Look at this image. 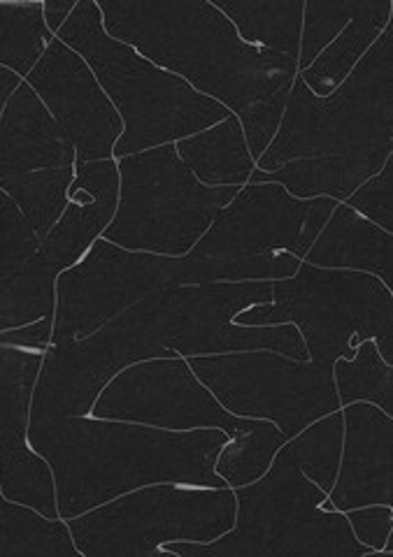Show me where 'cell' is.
Instances as JSON below:
<instances>
[{
  "label": "cell",
  "instance_id": "cell-26",
  "mask_svg": "<svg viewBox=\"0 0 393 557\" xmlns=\"http://www.w3.org/2000/svg\"><path fill=\"white\" fill-rule=\"evenodd\" d=\"M57 272L36 253L8 282H0V333L54 317Z\"/></svg>",
  "mask_w": 393,
  "mask_h": 557
},
{
  "label": "cell",
  "instance_id": "cell-7",
  "mask_svg": "<svg viewBox=\"0 0 393 557\" xmlns=\"http://www.w3.org/2000/svg\"><path fill=\"white\" fill-rule=\"evenodd\" d=\"M327 493L288 460L282 448L266 472L235 491V525L210 544L170 542L163 553L184 557H364L347 516L323 509Z\"/></svg>",
  "mask_w": 393,
  "mask_h": 557
},
{
  "label": "cell",
  "instance_id": "cell-29",
  "mask_svg": "<svg viewBox=\"0 0 393 557\" xmlns=\"http://www.w3.org/2000/svg\"><path fill=\"white\" fill-rule=\"evenodd\" d=\"M333 381L340 405L370 403L393 416L391 364L384 362L372 339L358 344L352 360L337 358L333 362Z\"/></svg>",
  "mask_w": 393,
  "mask_h": 557
},
{
  "label": "cell",
  "instance_id": "cell-33",
  "mask_svg": "<svg viewBox=\"0 0 393 557\" xmlns=\"http://www.w3.org/2000/svg\"><path fill=\"white\" fill-rule=\"evenodd\" d=\"M347 520L358 542L372 550H384L391 534V504H370V507L349 509Z\"/></svg>",
  "mask_w": 393,
  "mask_h": 557
},
{
  "label": "cell",
  "instance_id": "cell-23",
  "mask_svg": "<svg viewBox=\"0 0 393 557\" xmlns=\"http://www.w3.org/2000/svg\"><path fill=\"white\" fill-rule=\"evenodd\" d=\"M0 493L49 520L59 516L54 474L40 453L28 446L26 434L0 432Z\"/></svg>",
  "mask_w": 393,
  "mask_h": 557
},
{
  "label": "cell",
  "instance_id": "cell-14",
  "mask_svg": "<svg viewBox=\"0 0 393 557\" xmlns=\"http://www.w3.org/2000/svg\"><path fill=\"white\" fill-rule=\"evenodd\" d=\"M75 147L28 84L0 116V190L20 207L40 242L54 228L73 184Z\"/></svg>",
  "mask_w": 393,
  "mask_h": 557
},
{
  "label": "cell",
  "instance_id": "cell-16",
  "mask_svg": "<svg viewBox=\"0 0 393 557\" xmlns=\"http://www.w3.org/2000/svg\"><path fill=\"white\" fill-rule=\"evenodd\" d=\"M28 86L71 137L77 163L112 159L116 139L124 133L122 116L77 51L51 40L30 70Z\"/></svg>",
  "mask_w": 393,
  "mask_h": 557
},
{
  "label": "cell",
  "instance_id": "cell-31",
  "mask_svg": "<svg viewBox=\"0 0 393 557\" xmlns=\"http://www.w3.org/2000/svg\"><path fill=\"white\" fill-rule=\"evenodd\" d=\"M40 237L3 190H0V282L20 274L40 251Z\"/></svg>",
  "mask_w": 393,
  "mask_h": 557
},
{
  "label": "cell",
  "instance_id": "cell-32",
  "mask_svg": "<svg viewBox=\"0 0 393 557\" xmlns=\"http://www.w3.org/2000/svg\"><path fill=\"white\" fill-rule=\"evenodd\" d=\"M391 180H393V161L389 159L382 170L358 186L347 198V207L354 209L368 221H374L382 231L391 233Z\"/></svg>",
  "mask_w": 393,
  "mask_h": 557
},
{
  "label": "cell",
  "instance_id": "cell-34",
  "mask_svg": "<svg viewBox=\"0 0 393 557\" xmlns=\"http://www.w3.org/2000/svg\"><path fill=\"white\" fill-rule=\"evenodd\" d=\"M75 8H77L75 0H49V3L42 5L45 24H47V28H49L51 35H54L57 30H61V26L65 24L67 16L73 14Z\"/></svg>",
  "mask_w": 393,
  "mask_h": 557
},
{
  "label": "cell",
  "instance_id": "cell-9",
  "mask_svg": "<svg viewBox=\"0 0 393 557\" xmlns=\"http://www.w3.org/2000/svg\"><path fill=\"white\" fill-rule=\"evenodd\" d=\"M116 170V214L102 237L128 251L186 256L241 190L200 184L175 145L124 156Z\"/></svg>",
  "mask_w": 393,
  "mask_h": 557
},
{
  "label": "cell",
  "instance_id": "cell-19",
  "mask_svg": "<svg viewBox=\"0 0 393 557\" xmlns=\"http://www.w3.org/2000/svg\"><path fill=\"white\" fill-rule=\"evenodd\" d=\"M305 263L327 270L366 272L378 276L389 290L393 288L391 233L356 214L347 205L333 209L307 251Z\"/></svg>",
  "mask_w": 393,
  "mask_h": 557
},
{
  "label": "cell",
  "instance_id": "cell-12",
  "mask_svg": "<svg viewBox=\"0 0 393 557\" xmlns=\"http://www.w3.org/2000/svg\"><path fill=\"white\" fill-rule=\"evenodd\" d=\"M161 290L89 337L51 344L33 388L28 418L89 416L100 391L128 364L177 358L161 342Z\"/></svg>",
  "mask_w": 393,
  "mask_h": 557
},
{
  "label": "cell",
  "instance_id": "cell-21",
  "mask_svg": "<svg viewBox=\"0 0 393 557\" xmlns=\"http://www.w3.org/2000/svg\"><path fill=\"white\" fill-rule=\"evenodd\" d=\"M180 161L205 186H241L256 170L237 116H226L208 131L177 139Z\"/></svg>",
  "mask_w": 393,
  "mask_h": 557
},
{
  "label": "cell",
  "instance_id": "cell-30",
  "mask_svg": "<svg viewBox=\"0 0 393 557\" xmlns=\"http://www.w3.org/2000/svg\"><path fill=\"white\" fill-rule=\"evenodd\" d=\"M361 3H305L303 5V30H300V54H298V67L305 70L315 63V59L327 49L333 38H337L352 16L358 12Z\"/></svg>",
  "mask_w": 393,
  "mask_h": 557
},
{
  "label": "cell",
  "instance_id": "cell-2",
  "mask_svg": "<svg viewBox=\"0 0 393 557\" xmlns=\"http://www.w3.org/2000/svg\"><path fill=\"white\" fill-rule=\"evenodd\" d=\"M393 24L352 75L317 98L294 79L275 137L251 172V184H282L298 200H347L391 159Z\"/></svg>",
  "mask_w": 393,
  "mask_h": 557
},
{
  "label": "cell",
  "instance_id": "cell-5",
  "mask_svg": "<svg viewBox=\"0 0 393 557\" xmlns=\"http://www.w3.org/2000/svg\"><path fill=\"white\" fill-rule=\"evenodd\" d=\"M59 40L87 61L100 89L122 116L124 133L112 156L124 159L161 145H173L229 116L224 104L198 94L182 77L143 59L102 28L96 3H77L59 30Z\"/></svg>",
  "mask_w": 393,
  "mask_h": 557
},
{
  "label": "cell",
  "instance_id": "cell-8",
  "mask_svg": "<svg viewBox=\"0 0 393 557\" xmlns=\"http://www.w3.org/2000/svg\"><path fill=\"white\" fill-rule=\"evenodd\" d=\"M237 325H294L307 358L333 364L352 360L356 346L374 339L384 362H393L391 290L378 276L300 263L288 278L272 282V300L235 317Z\"/></svg>",
  "mask_w": 393,
  "mask_h": 557
},
{
  "label": "cell",
  "instance_id": "cell-3",
  "mask_svg": "<svg viewBox=\"0 0 393 557\" xmlns=\"http://www.w3.org/2000/svg\"><path fill=\"white\" fill-rule=\"evenodd\" d=\"M28 446L49 462L61 518H75L149 483L226 487L214 472L224 430H161L108 418H28Z\"/></svg>",
  "mask_w": 393,
  "mask_h": 557
},
{
  "label": "cell",
  "instance_id": "cell-4",
  "mask_svg": "<svg viewBox=\"0 0 393 557\" xmlns=\"http://www.w3.org/2000/svg\"><path fill=\"white\" fill-rule=\"evenodd\" d=\"M335 200L288 196L280 184H249L221 209L196 247L180 256V286L270 282L294 276L333 214Z\"/></svg>",
  "mask_w": 393,
  "mask_h": 557
},
{
  "label": "cell",
  "instance_id": "cell-10",
  "mask_svg": "<svg viewBox=\"0 0 393 557\" xmlns=\"http://www.w3.org/2000/svg\"><path fill=\"white\" fill-rule=\"evenodd\" d=\"M235 525L229 487L159 483L119 495L67 518L73 544L87 557H163V544H210Z\"/></svg>",
  "mask_w": 393,
  "mask_h": 557
},
{
  "label": "cell",
  "instance_id": "cell-35",
  "mask_svg": "<svg viewBox=\"0 0 393 557\" xmlns=\"http://www.w3.org/2000/svg\"><path fill=\"white\" fill-rule=\"evenodd\" d=\"M20 86H22L20 75H14L12 70H8V67H0V116H3L8 100L12 98V94L16 89H20Z\"/></svg>",
  "mask_w": 393,
  "mask_h": 557
},
{
  "label": "cell",
  "instance_id": "cell-22",
  "mask_svg": "<svg viewBox=\"0 0 393 557\" xmlns=\"http://www.w3.org/2000/svg\"><path fill=\"white\" fill-rule=\"evenodd\" d=\"M391 10V0H366L361 3L337 38L321 51L310 67L303 70L300 79L307 89L317 98L331 96L352 75L356 63L364 59L366 51L389 26Z\"/></svg>",
  "mask_w": 393,
  "mask_h": 557
},
{
  "label": "cell",
  "instance_id": "cell-13",
  "mask_svg": "<svg viewBox=\"0 0 393 557\" xmlns=\"http://www.w3.org/2000/svg\"><path fill=\"white\" fill-rule=\"evenodd\" d=\"M272 300V282L173 284L161 290V342L177 356L275 351L310 360L294 325H237L241 311Z\"/></svg>",
  "mask_w": 393,
  "mask_h": 557
},
{
  "label": "cell",
  "instance_id": "cell-15",
  "mask_svg": "<svg viewBox=\"0 0 393 557\" xmlns=\"http://www.w3.org/2000/svg\"><path fill=\"white\" fill-rule=\"evenodd\" d=\"M173 256L128 251L108 239L94 242L82 263L59 272L51 342L94 335L147 295L177 284Z\"/></svg>",
  "mask_w": 393,
  "mask_h": 557
},
{
  "label": "cell",
  "instance_id": "cell-1",
  "mask_svg": "<svg viewBox=\"0 0 393 557\" xmlns=\"http://www.w3.org/2000/svg\"><path fill=\"white\" fill-rule=\"evenodd\" d=\"M110 38L135 47L241 121L251 161H259L284 114L298 63L241 40L212 3H96Z\"/></svg>",
  "mask_w": 393,
  "mask_h": 557
},
{
  "label": "cell",
  "instance_id": "cell-6",
  "mask_svg": "<svg viewBox=\"0 0 393 557\" xmlns=\"http://www.w3.org/2000/svg\"><path fill=\"white\" fill-rule=\"evenodd\" d=\"M96 418L140 423L161 430L217 428L233 440L221 448L214 472L229 485H247L259 479L286 442L268 421L235 416L202 386L189 362L151 358L133 362L100 391L91 407Z\"/></svg>",
  "mask_w": 393,
  "mask_h": 557
},
{
  "label": "cell",
  "instance_id": "cell-27",
  "mask_svg": "<svg viewBox=\"0 0 393 557\" xmlns=\"http://www.w3.org/2000/svg\"><path fill=\"white\" fill-rule=\"evenodd\" d=\"M343 413L333 411L307 425L292 442L282 444L284 456L327 495L333 491L340 456H343Z\"/></svg>",
  "mask_w": 393,
  "mask_h": 557
},
{
  "label": "cell",
  "instance_id": "cell-25",
  "mask_svg": "<svg viewBox=\"0 0 393 557\" xmlns=\"http://www.w3.org/2000/svg\"><path fill=\"white\" fill-rule=\"evenodd\" d=\"M0 555L77 557L67 525L0 495Z\"/></svg>",
  "mask_w": 393,
  "mask_h": 557
},
{
  "label": "cell",
  "instance_id": "cell-17",
  "mask_svg": "<svg viewBox=\"0 0 393 557\" xmlns=\"http://www.w3.org/2000/svg\"><path fill=\"white\" fill-rule=\"evenodd\" d=\"M343 456L331 491V507L349 511L391 504V416L380 407L347 405Z\"/></svg>",
  "mask_w": 393,
  "mask_h": 557
},
{
  "label": "cell",
  "instance_id": "cell-11",
  "mask_svg": "<svg viewBox=\"0 0 393 557\" xmlns=\"http://www.w3.org/2000/svg\"><path fill=\"white\" fill-rule=\"evenodd\" d=\"M192 372L235 416L270 421L286 440L340 409L333 364L275 351L189 356Z\"/></svg>",
  "mask_w": 393,
  "mask_h": 557
},
{
  "label": "cell",
  "instance_id": "cell-24",
  "mask_svg": "<svg viewBox=\"0 0 393 557\" xmlns=\"http://www.w3.org/2000/svg\"><path fill=\"white\" fill-rule=\"evenodd\" d=\"M303 5L300 0H261V3H219L214 8L233 24L243 42L278 51L298 63Z\"/></svg>",
  "mask_w": 393,
  "mask_h": 557
},
{
  "label": "cell",
  "instance_id": "cell-28",
  "mask_svg": "<svg viewBox=\"0 0 393 557\" xmlns=\"http://www.w3.org/2000/svg\"><path fill=\"white\" fill-rule=\"evenodd\" d=\"M51 38L42 3H0V67L28 77Z\"/></svg>",
  "mask_w": 393,
  "mask_h": 557
},
{
  "label": "cell",
  "instance_id": "cell-20",
  "mask_svg": "<svg viewBox=\"0 0 393 557\" xmlns=\"http://www.w3.org/2000/svg\"><path fill=\"white\" fill-rule=\"evenodd\" d=\"M54 317L0 333V432H28L30 397Z\"/></svg>",
  "mask_w": 393,
  "mask_h": 557
},
{
  "label": "cell",
  "instance_id": "cell-18",
  "mask_svg": "<svg viewBox=\"0 0 393 557\" xmlns=\"http://www.w3.org/2000/svg\"><path fill=\"white\" fill-rule=\"evenodd\" d=\"M119 202V170L112 161L77 163V177L67 188V205L42 239L38 256L57 274L73 268L96 237L108 228Z\"/></svg>",
  "mask_w": 393,
  "mask_h": 557
}]
</instances>
